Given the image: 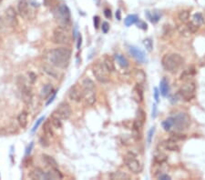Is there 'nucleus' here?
Masks as SVG:
<instances>
[{"label":"nucleus","instance_id":"f257e3e1","mask_svg":"<svg viewBox=\"0 0 205 180\" xmlns=\"http://www.w3.org/2000/svg\"><path fill=\"white\" fill-rule=\"evenodd\" d=\"M71 57V50L68 47H58L49 51L48 59L54 66L65 68L68 66Z\"/></svg>","mask_w":205,"mask_h":180},{"label":"nucleus","instance_id":"f03ea898","mask_svg":"<svg viewBox=\"0 0 205 180\" xmlns=\"http://www.w3.org/2000/svg\"><path fill=\"white\" fill-rule=\"evenodd\" d=\"M184 59L179 54H166L161 59V65L166 71L171 73L177 72L178 69L182 66Z\"/></svg>","mask_w":205,"mask_h":180},{"label":"nucleus","instance_id":"7ed1b4c3","mask_svg":"<svg viewBox=\"0 0 205 180\" xmlns=\"http://www.w3.org/2000/svg\"><path fill=\"white\" fill-rule=\"evenodd\" d=\"M82 92L83 99L87 105L92 106L96 102V86L92 80L89 77H86L82 81Z\"/></svg>","mask_w":205,"mask_h":180},{"label":"nucleus","instance_id":"20e7f679","mask_svg":"<svg viewBox=\"0 0 205 180\" xmlns=\"http://www.w3.org/2000/svg\"><path fill=\"white\" fill-rule=\"evenodd\" d=\"M16 84H17L18 88L20 90L21 97H22L23 102L26 106H30L33 101L32 91H31V89L26 85L24 76H18L17 79H16Z\"/></svg>","mask_w":205,"mask_h":180},{"label":"nucleus","instance_id":"39448f33","mask_svg":"<svg viewBox=\"0 0 205 180\" xmlns=\"http://www.w3.org/2000/svg\"><path fill=\"white\" fill-rule=\"evenodd\" d=\"M174 123L173 126L176 132H182L184 130L188 129L191 125V117L186 113H178L175 116H173Z\"/></svg>","mask_w":205,"mask_h":180},{"label":"nucleus","instance_id":"423d86ee","mask_svg":"<svg viewBox=\"0 0 205 180\" xmlns=\"http://www.w3.org/2000/svg\"><path fill=\"white\" fill-rule=\"evenodd\" d=\"M92 73L94 75L95 78H96L99 83H108L109 81V72L104 66L103 62H98L96 64L93 65L92 66Z\"/></svg>","mask_w":205,"mask_h":180},{"label":"nucleus","instance_id":"0eeeda50","mask_svg":"<svg viewBox=\"0 0 205 180\" xmlns=\"http://www.w3.org/2000/svg\"><path fill=\"white\" fill-rule=\"evenodd\" d=\"M56 18L58 22L62 25H68L70 23L71 19V14H70V10L68 7V6L64 4H61L58 6V7L56 10Z\"/></svg>","mask_w":205,"mask_h":180},{"label":"nucleus","instance_id":"6e6552de","mask_svg":"<svg viewBox=\"0 0 205 180\" xmlns=\"http://www.w3.org/2000/svg\"><path fill=\"white\" fill-rule=\"evenodd\" d=\"M53 42L58 45H68L70 42V37L68 31L62 26H58L53 31Z\"/></svg>","mask_w":205,"mask_h":180},{"label":"nucleus","instance_id":"1a4fd4ad","mask_svg":"<svg viewBox=\"0 0 205 180\" xmlns=\"http://www.w3.org/2000/svg\"><path fill=\"white\" fill-rule=\"evenodd\" d=\"M124 162L126 166L129 171H131L134 174H139L142 170V166H141V162L135 157L134 155L128 154L124 157Z\"/></svg>","mask_w":205,"mask_h":180},{"label":"nucleus","instance_id":"9d476101","mask_svg":"<svg viewBox=\"0 0 205 180\" xmlns=\"http://www.w3.org/2000/svg\"><path fill=\"white\" fill-rule=\"evenodd\" d=\"M195 90H196V86L193 82H188L181 86V87L179 90V94L186 101L191 100L195 96Z\"/></svg>","mask_w":205,"mask_h":180},{"label":"nucleus","instance_id":"9b49d317","mask_svg":"<svg viewBox=\"0 0 205 180\" xmlns=\"http://www.w3.org/2000/svg\"><path fill=\"white\" fill-rule=\"evenodd\" d=\"M54 114L57 115L61 120H67L71 116L72 110L69 104H68L67 102H62L58 105L57 109L54 111Z\"/></svg>","mask_w":205,"mask_h":180},{"label":"nucleus","instance_id":"f8f14e48","mask_svg":"<svg viewBox=\"0 0 205 180\" xmlns=\"http://www.w3.org/2000/svg\"><path fill=\"white\" fill-rule=\"evenodd\" d=\"M68 97L74 102H80L83 99L82 88L78 85H74L73 86H71L68 92Z\"/></svg>","mask_w":205,"mask_h":180},{"label":"nucleus","instance_id":"ddd939ff","mask_svg":"<svg viewBox=\"0 0 205 180\" xmlns=\"http://www.w3.org/2000/svg\"><path fill=\"white\" fill-rule=\"evenodd\" d=\"M6 23L10 26L14 27L17 25V18H16V12L13 6H8L6 9Z\"/></svg>","mask_w":205,"mask_h":180},{"label":"nucleus","instance_id":"4468645a","mask_svg":"<svg viewBox=\"0 0 205 180\" xmlns=\"http://www.w3.org/2000/svg\"><path fill=\"white\" fill-rule=\"evenodd\" d=\"M129 53L131 54V56L135 58L136 60H138L139 62L144 63L146 61V56H145L144 52L141 51V49H139L136 46H131L129 47Z\"/></svg>","mask_w":205,"mask_h":180},{"label":"nucleus","instance_id":"2eb2a0df","mask_svg":"<svg viewBox=\"0 0 205 180\" xmlns=\"http://www.w3.org/2000/svg\"><path fill=\"white\" fill-rule=\"evenodd\" d=\"M162 149L164 150H169V151H176L178 152L180 150V146L177 145V142H175V141H172L171 139H168L164 142H162L161 145H160Z\"/></svg>","mask_w":205,"mask_h":180},{"label":"nucleus","instance_id":"dca6fc26","mask_svg":"<svg viewBox=\"0 0 205 180\" xmlns=\"http://www.w3.org/2000/svg\"><path fill=\"white\" fill-rule=\"evenodd\" d=\"M142 85L137 84V86L133 88L132 91V97L137 103L142 102L143 100V90H142Z\"/></svg>","mask_w":205,"mask_h":180},{"label":"nucleus","instance_id":"f3484780","mask_svg":"<svg viewBox=\"0 0 205 180\" xmlns=\"http://www.w3.org/2000/svg\"><path fill=\"white\" fill-rule=\"evenodd\" d=\"M17 11L22 17H26L28 15V2L26 0H19L17 4Z\"/></svg>","mask_w":205,"mask_h":180},{"label":"nucleus","instance_id":"a211bd4d","mask_svg":"<svg viewBox=\"0 0 205 180\" xmlns=\"http://www.w3.org/2000/svg\"><path fill=\"white\" fill-rule=\"evenodd\" d=\"M63 177L62 174L58 168H51L50 171L46 172V180L48 179H61Z\"/></svg>","mask_w":205,"mask_h":180},{"label":"nucleus","instance_id":"6ab92c4d","mask_svg":"<svg viewBox=\"0 0 205 180\" xmlns=\"http://www.w3.org/2000/svg\"><path fill=\"white\" fill-rule=\"evenodd\" d=\"M160 91H161L160 93H161L162 96H167V95L169 94L170 91L169 81H168L166 77H163L161 80V83H160Z\"/></svg>","mask_w":205,"mask_h":180},{"label":"nucleus","instance_id":"aec40b11","mask_svg":"<svg viewBox=\"0 0 205 180\" xmlns=\"http://www.w3.org/2000/svg\"><path fill=\"white\" fill-rule=\"evenodd\" d=\"M42 160L44 161V163L48 166L51 168H58V162L55 160L54 157H52L51 156H48V155L43 154L42 155Z\"/></svg>","mask_w":205,"mask_h":180},{"label":"nucleus","instance_id":"412c9836","mask_svg":"<svg viewBox=\"0 0 205 180\" xmlns=\"http://www.w3.org/2000/svg\"><path fill=\"white\" fill-rule=\"evenodd\" d=\"M29 176H30V178H32V179H39V180L46 179V172H44L41 168L36 167L30 173Z\"/></svg>","mask_w":205,"mask_h":180},{"label":"nucleus","instance_id":"4be33fe9","mask_svg":"<svg viewBox=\"0 0 205 180\" xmlns=\"http://www.w3.org/2000/svg\"><path fill=\"white\" fill-rule=\"evenodd\" d=\"M134 77L136 80L137 84L142 85L146 80V74L144 73V71L141 69H138L135 71L134 73Z\"/></svg>","mask_w":205,"mask_h":180},{"label":"nucleus","instance_id":"5701e85b","mask_svg":"<svg viewBox=\"0 0 205 180\" xmlns=\"http://www.w3.org/2000/svg\"><path fill=\"white\" fill-rule=\"evenodd\" d=\"M53 91V86L51 84H46L44 86L42 87L40 91V97L42 99H46L48 96H49L51 95Z\"/></svg>","mask_w":205,"mask_h":180},{"label":"nucleus","instance_id":"b1692460","mask_svg":"<svg viewBox=\"0 0 205 180\" xmlns=\"http://www.w3.org/2000/svg\"><path fill=\"white\" fill-rule=\"evenodd\" d=\"M27 118H28V115L26 111H22L20 112V114L18 115L17 116V122L20 126V127L25 128L27 125Z\"/></svg>","mask_w":205,"mask_h":180},{"label":"nucleus","instance_id":"393cba45","mask_svg":"<svg viewBox=\"0 0 205 180\" xmlns=\"http://www.w3.org/2000/svg\"><path fill=\"white\" fill-rule=\"evenodd\" d=\"M102 62H103L104 66H106V68L108 69V71H109V73L113 72V71L115 70L114 62H113V60H112V58H111V57H109V56H104Z\"/></svg>","mask_w":205,"mask_h":180},{"label":"nucleus","instance_id":"a878e982","mask_svg":"<svg viewBox=\"0 0 205 180\" xmlns=\"http://www.w3.org/2000/svg\"><path fill=\"white\" fill-rule=\"evenodd\" d=\"M115 60L117 61V63L122 68H127L129 67V61L127 60V58L125 56H123L122 55L119 54H116L115 55Z\"/></svg>","mask_w":205,"mask_h":180},{"label":"nucleus","instance_id":"bb28decb","mask_svg":"<svg viewBox=\"0 0 205 180\" xmlns=\"http://www.w3.org/2000/svg\"><path fill=\"white\" fill-rule=\"evenodd\" d=\"M43 131H44L45 135H46L48 137H52L54 133H53L52 130V126H51V122L50 119L46 120V122L43 125Z\"/></svg>","mask_w":205,"mask_h":180},{"label":"nucleus","instance_id":"cd10ccee","mask_svg":"<svg viewBox=\"0 0 205 180\" xmlns=\"http://www.w3.org/2000/svg\"><path fill=\"white\" fill-rule=\"evenodd\" d=\"M191 23L197 26L200 27V26H201L202 24H204V16H202V14L201 13H195L192 16V19L191 21Z\"/></svg>","mask_w":205,"mask_h":180},{"label":"nucleus","instance_id":"c85d7f7f","mask_svg":"<svg viewBox=\"0 0 205 180\" xmlns=\"http://www.w3.org/2000/svg\"><path fill=\"white\" fill-rule=\"evenodd\" d=\"M50 122L51 125L53 126V127L57 128V129H59V128L62 127V121L59 117H58L57 115H55L53 113L50 116Z\"/></svg>","mask_w":205,"mask_h":180},{"label":"nucleus","instance_id":"c756f323","mask_svg":"<svg viewBox=\"0 0 205 180\" xmlns=\"http://www.w3.org/2000/svg\"><path fill=\"white\" fill-rule=\"evenodd\" d=\"M146 16H148V18H149L151 23H154L155 24V23H157L160 20V18H161V14H160L157 11H155V12L147 11V12H146Z\"/></svg>","mask_w":205,"mask_h":180},{"label":"nucleus","instance_id":"7c9ffc66","mask_svg":"<svg viewBox=\"0 0 205 180\" xmlns=\"http://www.w3.org/2000/svg\"><path fill=\"white\" fill-rule=\"evenodd\" d=\"M167 158L168 156L165 154H163L161 152H158L154 155V162L158 163V164H162L167 160Z\"/></svg>","mask_w":205,"mask_h":180},{"label":"nucleus","instance_id":"2f4dec72","mask_svg":"<svg viewBox=\"0 0 205 180\" xmlns=\"http://www.w3.org/2000/svg\"><path fill=\"white\" fill-rule=\"evenodd\" d=\"M138 20H139L138 16H136V15H129V16H127L126 19H125V21H124L125 26H131V25L137 23V21H138Z\"/></svg>","mask_w":205,"mask_h":180},{"label":"nucleus","instance_id":"473e14b6","mask_svg":"<svg viewBox=\"0 0 205 180\" xmlns=\"http://www.w3.org/2000/svg\"><path fill=\"white\" fill-rule=\"evenodd\" d=\"M110 178L111 179H119V180L129 179V176H128L127 174L122 172H114L110 175Z\"/></svg>","mask_w":205,"mask_h":180},{"label":"nucleus","instance_id":"72a5a7b5","mask_svg":"<svg viewBox=\"0 0 205 180\" xmlns=\"http://www.w3.org/2000/svg\"><path fill=\"white\" fill-rule=\"evenodd\" d=\"M195 73V70L193 67H189L187 68L186 70H184V72L181 75V80H184V79H187V78H190V76H193Z\"/></svg>","mask_w":205,"mask_h":180},{"label":"nucleus","instance_id":"f704fd0d","mask_svg":"<svg viewBox=\"0 0 205 180\" xmlns=\"http://www.w3.org/2000/svg\"><path fill=\"white\" fill-rule=\"evenodd\" d=\"M179 19L181 20L182 23H187L189 21L190 18V12L187 10H183L179 13Z\"/></svg>","mask_w":205,"mask_h":180},{"label":"nucleus","instance_id":"c9c22d12","mask_svg":"<svg viewBox=\"0 0 205 180\" xmlns=\"http://www.w3.org/2000/svg\"><path fill=\"white\" fill-rule=\"evenodd\" d=\"M173 123H174V119H173V116L172 117H169L167 119L163 121L162 122V126L166 131H169L171 127L173 126Z\"/></svg>","mask_w":205,"mask_h":180},{"label":"nucleus","instance_id":"e433bc0d","mask_svg":"<svg viewBox=\"0 0 205 180\" xmlns=\"http://www.w3.org/2000/svg\"><path fill=\"white\" fill-rule=\"evenodd\" d=\"M135 119L139 120V121H141L142 123H145V121H146V113L144 112V110H142L141 108H139L137 110L136 118Z\"/></svg>","mask_w":205,"mask_h":180},{"label":"nucleus","instance_id":"4c0bfd02","mask_svg":"<svg viewBox=\"0 0 205 180\" xmlns=\"http://www.w3.org/2000/svg\"><path fill=\"white\" fill-rule=\"evenodd\" d=\"M43 70H44L45 72H46L48 76H52V77H54V78H58V73H57L56 71L53 69V68H51L50 66H43Z\"/></svg>","mask_w":205,"mask_h":180},{"label":"nucleus","instance_id":"58836bf2","mask_svg":"<svg viewBox=\"0 0 205 180\" xmlns=\"http://www.w3.org/2000/svg\"><path fill=\"white\" fill-rule=\"evenodd\" d=\"M186 138V136L185 135H181L179 134V133H175V134H171V137L169 139L172 140V141H175V142H178V141H181V140H184Z\"/></svg>","mask_w":205,"mask_h":180},{"label":"nucleus","instance_id":"ea45409f","mask_svg":"<svg viewBox=\"0 0 205 180\" xmlns=\"http://www.w3.org/2000/svg\"><path fill=\"white\" fill-rule=\"evenodd\" d=\"M143 44H144L145 47L147 48L148 51H149V52H151V50H152V48H153V44H152V41H151V38H146V39H144Z\"/></svg>","mask_w":205,"mask_h":180},{"label":"nucleus","instance_id":"a19ab883","mask_svg":"<svg viewBox=\"0 0 205 180\" xmlns=\"http://www.w3.org/2000/svg\"><path fill=\"white\" fill-rule=\"evenodd\" d=\"M39 144L43 146V147H48L49 146V141L48 139V136L45 135V136H42L40 138H39Z\"/></svg>","mask_w":205,"mask_h":180},{"label":"nucleus","instance_id":"79ce46f5","mask_svg":"<svg viewBox=\"0 0 205 180\" xmlns=\"http://www.w3.org/2000/svg\"><path fill=\"white\" fill-rule=\"evenodd\" d=\"M154 132H155V127L153 126V127L151 128V130H150L149 133H148V144H149V145H151V139H152V136H153Z\"/></svg>","mask_w":205,"mask_h":180},{"label":"nucleus","instance_id":"37998d69","mask_svg":"<svg viewBox=\"0 0 205 180\" xmlns=\"http://www.w3.org/2000/svg\"><path fill=\"white\" fill-rule=\"evenodd\" d=\"M44 119H45L44 116H42V117H40V118H39V119H38V121H36V124H35L34 127L32 128V130H31V131H32V132H35V131H36V130L38 128V126H40V124L43 122V120H44Z\"/></svg>","mask_w":205,"mask_h":180},{"label":"nucleus","instance_id":"c03bdc74","mask_svg":"<svg viewBox=\"0 0 205 180\" xmlns=\"http://www.w3.org/2000/svg\"><path fill=\"white\" fill-rule=\"evenodd\" d=\"M101 29H102V32L104 34H107L109 30V24L108 22H103L102 26H101Z\"/></svg>","mask_w":205,"mask_h":180},{"label":"nucleus","instance_id":"a18cd8bd","mask_svg":"<svg viewBox=\"0 0 205 180\" xmlns=\"http://www.w3.org/2000/svg\"><path fill=\"white\" fill-rule=\"evenodd\" d=\"M137 26H138V27L141 28V29L143 30H147V24L145 22H143V21H141V20H138L137 21Z\"/></svg>","mask_w":205,"mask_h":180},{"label":"nucleus","instance_id":"49530a36","mask_svg":"<svg viewBox=\"0 0 205 180\" xmlns=\"http://www.w3.org/2000/svg\"><path fill=\"white\" fill-rule=\"evenodd\" d=\"M28 76H29V81H30L31 84H34L35 81L36 80V75L33 72H29L28 73Z\"/></svg>","mask_w":205,"mask_h":180},{"label":"nucleus","instance_id":"de8ad7c7","mask_svg":"<svg viewBox=\"0 0 205 180\" xmlns=\"http://www.w3.org/2000/svg\"><path fill=\"white\" fill-rule=\"evenodd\" d=\"M33 146H34V142H31L30 144H29V146L26 147V156H28V155L30 154L31 151H32V148Z\"/></svg>","mask_w":205,"mask_h":180},{"label":"nucleus","instance_id":"09e8293b","mask_svg":"<svg viewBox=\"0 0 205 180\" xmlns=\"http://www.w3.org/2000/svg\"><path fill=\"white\" fill-rule=\"evenodd\" d=\"M93 19H94V26L97 29V28H99V21H100V20H99V17L98 16H94Z\"/></svg>","mask_w":205,"mask_h":180},{"label":"nucleus","instance_id":"8fccbe9b","mask_svg":"<svg viewBox=\"0 0 205 180\" xmlns=\"http://www.w3.org/2000/svg\"><path fill=\"white\" fill-rule=\"evenodd\" d=\"M6 27V23H5V20L3 19L2 16H0V32L4 30V28Z\"/></svg>","mask_w":205,"mask_h":180},{"label":"nucleus","instance_id":"3c124183","mask_svg":"<svg viewBox=\"0 0 205 180\" xmlns=\"http://www.w3.org/2000/svg\"><path fill=\"white\" fill-rule=\"evenodd\" d=\"M81 44H82V36H81V35H79L78 42H77V48H78V49H80Z\"/></svg>","mask_w":205,"mask_h":180},{"label":"nucleus","instance_id":"603ef678","mask_svg":"<svg viewBox=\"0 0 205 180\" xmlns=\"http://www.w3.org/2000/svg\"><path fill=\"white\" fill-rule=\"evenodd\" d=\"M104 16H106L107 18H110L111 17V11L109 8H106L104 10Z\"/></svg>","mask_w":205,"mask_h":180},{"label":"nucleus","instance_id":"864d4df0","mask_svg":"<svg viewBox=\"0 0 205 180\" xmlns=\"http://www.w3.org/2000/svg\"><path fill=\"white\" fill-rule=\"evenodd\" d=\"M159 90H158V88H154V98L155 100H156V102H159Z\"/></svg>","mask_w":205,"mask_h":180},{"label":"nucleus","instance_id":"5fc2aeb1","mask_svg":"<svg viewBox=\"0 0 205 180\" xmlns=\"http://www.w3.org/2000/svg\"><path fill=\"white\" fill-rule=\"evenodd\" d=\"M159 178L162 180H169V179H171V176H168V175H161V176H159Z\"/></svg>","mask_w":205,"mask_h":180},{"label":"nucleus","instance_id":"6e6d98bb","mask_svg":"<svg viewBox=\"0 0 205 180\" xmlns=\"http://www.w3.org/2000/svg\"><path fill=\"white\" fill-rule=\"evenodd\" d=\"M157 116V106L156 105H153V109H152V117H156Z\"/></svg>","mask_w":205,"mask_h":180},{"label":"nucleus","instance_id":"4d7b16f0","mask_svg":"<svg viewBox=\"0 0 205 180\" xmlns=\"http://www.w3.org/2000/svg\"><path fill=\"white\" fill-rule=\"evenodd\" d=\"M116 18L118 20H120L121 19V13H120V10H117L116 12Z\"/></svg>","mask_w":205,"mask_h":180},{"label":"nucleus","instance_id":"13d9d810","mask_svg":"<svg viewBox=\"0 0 205 180\" xmlns=\"http://www.w3.org/2000/svg\"><path fill=\"white\" fill-rule=\"evenodd\" d=\"M55 97H56V92H54V94H53L52 97H51V98H50V99H49V100H48V102H46V106H48V105L50 104V103H51V102H52L53 100H54V98H55Z\"/></svg>","mask_w":205,"mask_h":180},{"label":"nucleus","instance_id":"bf43d9fd","mask_svg":"<svg viewBox=\"0 0 205 180\" xmlns=\"http://www.w3.org/2000/svg\"><path fill=\"white\" fill-rule=\"evenodd\" d=\"M2 1H3V0H0V3H1V2H2Z\"/></svg>","mask_w":205,"mask_h":180},{"label":"nucleus","instance_id":"052dcab7","mask_svg":"<svg viewBox=\"0 0 205 180\" xmlns=\"http://www.w3.org/2000/svg\"><path fill=\"white\" fill-rule=\"evenodd\" d=\"M0 40H1V39H0Z\"/></svg>","mask_w":205,"mask_h":180}]
</instances>
